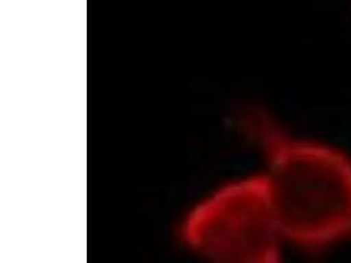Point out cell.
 <instances>
[{
    "label": "cell",
    "mask_w": 351,
    "mask_h": 263,
    "mask_svg": "<svg viewBox=\"0 0 351 263\" xmlns=\"http://www.w3.org/2000/svg\"><path fill=\"white\" fill-rule=\"evenodd\" d=\"M243 127L262 149L272 210L285 240L319 253L351 240V160L339 149L298 138L261 110Z\"/></svg>",
    "instance_id": "1"
},
{
    "label": "cell",
    "mask_w": 351,
    "mask_h": 263,
    "mask_svg": "<svg viewBox=\"0 0 351 263\" xmlns=\"http://www.w3.org/2000/svg\"><path fill=\"white\" fill-rule=\"evenodd\" d=\"M182 237L216 262H279L285 238L265 175L226 184L199 203L186 217Z\"/></svg>",
    "instance_id": "2"
}]
</instances>
